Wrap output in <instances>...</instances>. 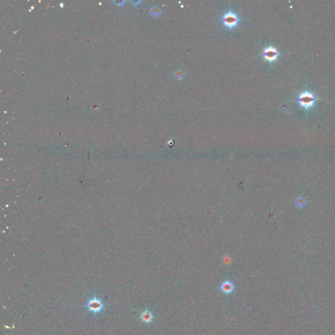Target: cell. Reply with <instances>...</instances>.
I'll return each instance as SVG.
<instances>
[{
  "label": "cell",
  "mask_w": 335,
  "mask_h": 335,
  "mask_svg": "<svg viewBox=\"0 0 335 335\" xmlns=\"http://www.w3.org/2000/svg\"><path fill=\"white\" fill-rule=\"evenodd\" d=\"M84 306L87 308L89 312L96 317L105 312L106 304H105L103 298L98 297L96 295H92L87 299Z\"/></svg>",
  "instance_id": "obj_1"
},
{
  "label": "cell",
  "mask_w": 335,
  "mask_h": 335,
  "mask_svg": "<svg viewBox=\"0 0 335 335\" xmlns=\"http://www.w3.org/2000/svg\"><path fill=\"white\" fill-rule=\"evenodd\" d=\"M317 100L316 96L309 91L301 92L296 98V101L298 103L300 106L305 109L306 111L312 108L315 105Z\"/></svg>",
  "instance_id": "obj_2"
},
{
  "label": "cell",
  "mask_w": 335,
  "mask_h": 335,
  "mask_svg": "<svg viewBox=\"0 0 335 335\" xmlns=\"http://www.w3.org/2000/svg\"><path fill=\"white\" fill-rule=\"evenodd\" d=\"M221 22L224 27L228 30H233L239 25L240 19L234 11L229 10L223 14Z\"/></svg>",
  "instance_id": "obj_3"
},
{
  "label": "cell",
  "mask_w": 335,
  "mask_h": 335,
  "mask_svg": "<svg viewBox=\"0 0 335 335\" xmlns=\"http://www.w3.org/2000/svg\"><path fill=\"white\" fill-rule=\"evenodd\" d=\"M280 55L277 49L272 46H269L264 49L263 52V57L264 59L269 62L270 63H272L278 59Z\"/></svg>",
  "instance_id": "obj_4"
},
{
  "label": "cell",
  "mask_w": 335,
  "mask_h": 335,
  "mask_svg": "<svg viewBox=\"0 0 335 335\" xmlns=\"http://www.w3.org/2000/svg\"><path fill=\"white\" fill-rule=\"evenodd\" d=\"M140 319L143 323L149 325L153 321L154 316L152 311L149 308H146L140 314Z\"/></svg>",
  "instance_id": "obj_5"
},
{
  "label": "cell",
  "mask_w": 335,
  "mask_h": 335,
  "mask_svg": "<svg viewBox=\"0 0 335 335\" xmlns=\"http://www.w3.org/2000/svg\"><path fill=\"white\" fill-rule=\"evenodd\" d=\"M235 289L234 284L230 280H225L222 282L220 286V289L225 295H229L233 293Z\"/></svg>",
  "instance_id": "obj_6"
},
{
  "label": "cell",
  "mask_w": 335,
  "mask_h": 335,
  "mask_svg": "<svg viewBox=\"0 0 335 335\" xmlns=\"http://www.w3.org/2000/svg\"><path fill=\"white\" fill-rule=\"evenodd\" d=\"M295 203L296 206L297 208H302L305 206L306 204V199L304 197L299 196V197L296 198Z\"/></svg>",
  "instance_id": "obj_7"
},
{
  "label": "cell",
  "mask_w": 335,
  "mask_h": 335,
  "mask_svg": "<svg viewBox=\"0 0 335 335\" xmlns=\"http://www.w3.org/2000/svg\"><path fill=\"white\" fill-rule=\"evenodd\" d=\"M161 10L158 7L153 6L150 9V14L153 17H158L161 15Z\"/></svg>",
  "instance_id": "obj_8"
},
{
  "label": "cell",
  "mask_w": 335,
  "mask_h": 335,
  "mask_svg": "<svg viewBox=\"0 0 335 335\" xmlns=\"http://www.w3.org/2000/svg\"><path fill=\"white\" fill-rule=\"evenodd\" d=\"M174 77L175 78V79H177V80H179V81H181L184 78L185 73L183 71H182L181 69H180L176 70V71L174 73Z\"/></svg>",
  "instance_id": "obj_9"
}]
</instances>
